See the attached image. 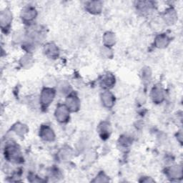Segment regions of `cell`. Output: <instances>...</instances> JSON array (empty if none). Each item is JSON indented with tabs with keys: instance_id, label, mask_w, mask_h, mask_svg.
Masks as SVG:
<instances>
[{
	"instance_id": "obj_4",
	"label": "cell",
	"mask_w": 183,
	"mask_h": 183,
	"mask_svg": "<svg viewBox=\"0 0 183 183\" xmlns=\"http://www.w3.org/2000/svg\"><path fill=\"white\" fill-rule=\"evenodd\" d=\"M57 114H58V115H57V116L60 121H64V120H65L67 117V113H66L65 108H64L63 107H59V108H58V110H57Z\"/></svg>"
},
{
	"instance_id": "obj_2",
	"label": "cell",
	"mask_w": 183,
	"mask_h": 183,
	"mask_svg": "<svg viewBox=\"0 0 183 183\" xmlns=\"http://www.w3.org/2000/svg\"><path fill=\"white\" fill-rule=\"evenodd\" d=\"M44 92L42 94V99L44 100V102L45 104H49L51 100H52L53 94L51 92V91L46 90L44 91Z\"/></svg>"
},
{
	"instance_id": "obj_6",
	"label": "cell",
	"mask_w": 183,
	"mask_h": 183,
	"mask_svg": "<svg viewBox=\"0 0 183 183\" xmlns=\"http://www.w3.org/2000/svg\"><path fill=\"white\" fill-rule=\"evenodd\" d=\"M69 102V106L72 109L74 108H77V102L75 100L74 98H70V99L68 100Z\"/></svg>"
},
{
	"instance_id": "obj_5",
	"label": "cell",
	"mask_w": 183,
	"mask_h": 183,
	"mask_svg": "<svg viewBox=\"0 0 183 183\" xmlns=\"http://www.w3.org/2000/svg\"><path fill=\"white\" fill-rule=\"evenodd\" d=\"M34 11L32 10V9H27L26 10L24 11L22 17H23L24 19H25V20H31L34 16ZM23 17H22V18H23Z\"/></svg>"
},
{
	"instance_id": "obj_1",
	"label": "cell",
	"mask_w": 183,
	"mask_h": 183,
	"mask_svg": "<svg viewBox=\"0 0 183 183\" xmlns=\"http://www.w3.org/2000/svg\"><path fill=\"white\" fill-rule=\"evenodd\" d=\"M11 15L9 11L5 10L4 12H1V27H6L9 25L11 22Z\"/></svg>"
},
{
	"instance_id": "obj_3",
	"label": "cell",
	"mask_w": 183,
	"mask_h": 183,
	"mask_svg": "<svg viewBox=\"0 0 183 183\" xmlns=\"http://www.w3.org/2000/svg\"><path fill=\"white\" fill-rule=\"evenodd\" d=\"M104 103L106 105H107L108 107H110L112 105V102H113V99H112V96L110 93H105L103 95V98H102Z\"/></svg>"
}]
</instances>
